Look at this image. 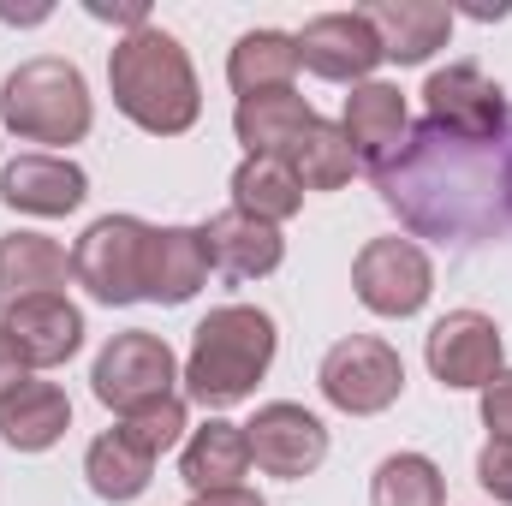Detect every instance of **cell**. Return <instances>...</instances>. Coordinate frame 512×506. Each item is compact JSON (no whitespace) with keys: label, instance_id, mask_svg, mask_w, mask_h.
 <instances>
[{"label":"cell","instance_id":"1","mask_svg":"<svg viewBox=\"0 0 512 506\" xmlns=\"http://www.w3.org/2000/svg\"><path fill=\"white\" fill-rule=\"evenodd\" d=\"M501 173H507V143L453 137V131L423 120L399 143V155L382 161L370 179H376L387 209L411 227V239L489 245L512 227Z\"/></svg>","mask_w":512,"mask_h":506},{"label":"cell","instance_id":"2","mask_svg":"<svg viewBox=\"0 0 512 506\" xmlns=\"http://www.w3.org/2000/svg\"><path fill=\"white\" fill-rule=\"evenodd\" d=\"M108 90H114V108L149 137H185L203 114L197 66H191L185 42L173 30H161V24H143V30L114 42Z\"/></svg>","mask_w":512,"mask_h":506},{"label":"cell","instance_id":"3","mask_svg":"<svg viewBox=\"0 0 512 506\" xmlns=\"http://www.w3.org/2000/svg\"><path fill=\"white\" fill-rule=\"evenodd\" d=\"M274 316L256 310V304H221L197 322L191 334V352H185V399H197L203 411H227L239 399H251L256 381L268 376L274 364Z\"/></svg>","mask_w":512,"mask_h":506},{"label":"cell","instance_id":"4","mask_svg":"<svg viewBox=\"0 0 512 506\" xmlns=\"http://www.w3.org/2000/svg\"><path fill=\"white\" fill-rule=\"evenodd\" d=\"M0 120L18 143H48L54 149H72L84 143L96 126V102H90V84L72 60L60 54H36L24 66L6 72L0 84Z\"/></svg>","mask_w":512,"mask_h":506},{"label":"cell","instance_id":"5","mask_svg":"<svg viewBox=\"0 0 512 506\" xmlns=\"http://www.w3.org/2000/svg\"><path fill=\"white\" fill-rule=\"evenodd\" d=\"M316 387L334 411L346 417H376L387 411L399 393H405V358L376 340V334H346L322 352V370H316Z\"/></svg>","mask_w":512,"mask_h":506},{"label":"cell","instance_id":"6","mask_svg":"<svg viewBox=\"0 0 512 506\" xmlns=\"http://www.w3.org/2000/svg\"><path fill=\"white\" fill-rule=\"evenodd\" d=\"M149 221L137 215H102L84 227L72 245V280L96 304H143V251H149Z\"/></svg>","mask_w":512,"mask_h":506},{"label":"cell","instance_id":"7","mask_svg":"<svg viewBox=\"0 0 512 506\" xmlns=\"http://www.w3.org/2000/svg\"><path fill=\"white\" fill-rule=\"evenodd\" d=\"M352 292H358V304H364L370 316L405 322V316H417V310L429 304V292H435V262H429V251H423L417 239H399V233L370 239V245L358 251V262H352Z\"/></svg>","mask_w":512,"mask_h":506},{"label":"cell","instance_id":"8","mask_svg":"<svg viewBox=\"0 0 512 506\" xmlns=\"http://www.w3.org/2000/svg\"><path fill=\"white\" fill-rule=\"evenodd\" d=\"M173 381H179V358H173V346H167L161 334H149V328L114 334V340L96 352V370H90L96 399H102L108 411H120V417L137 411V405H149V399H167Z\"/></svg>","mask_w":512,"mask_h":506},{"label":"cell","instance_id":"9","mask_svg":"<svg viewBox=\"0 0 512 506\" xmlns=\"http://www.w3.org/2000/svg\"><path fill=\"white\" fill-rule=\"evenodd\" d=\"M423 108H429V126L453 131V137L507 143V131H512L507 90H501L477 60H453V66L429 72V84H423Z\"/></svg>","mask_w":512,"mask_h":506},{"label":"cell","instance_id":"10","mask_svg":"<svg viewBox=\"0 0 512 506\" xmlns=\"http://www.w3.org/2000/svg\"><path fill=\"white\" fill-rule=\"evenodd\" d=\"M423 364L429 376L453 393H483L489 381L507 370V340L495 328V316L483 310H447L429 334H423Z\"/></svg>","mask_w":512,"mask_h":506},{"label":"cell","instance_id":"11","mask_svg":"<svg viewBox=\"0 0 512 506\" xmlns=\"http://www.w3.org/2000/svg\"><path fill=\"white\" fill-rule=\"evenodd\" d=\"M245 441H251V465L262 477H280V483L316 477L328 459V423L292 399L256 405V417L245 423Z\"/></svg>","mask_w":512,"mask_h":506},{"label":"cell","instance_id":"12","mask_svg":"<svg viewBox=\"0 0 512 506\" xmlns=\"http://www.w3.org/2000/svg\"><path fill=\"white\" fill-rule=\"evenodd\" d=\"M382 60H387L382 36L364 18V6L358 12H322V18H310L298 30V66L316 72V78H328V84H352L358 90V84L376 78Z\"/></svg>","mask_w":512,"mask_h":506},{"label":"cell","instance_id":"13","mask_svg":"<svg viewBox=\"0 0 512 506\" xmlns=\"http://www.w3.org/2000/svg\"><path fill=\"white\" fill-rule=\"evenodd\" d=\"M84 197H90V173H84L72 155L30 149V155H12V161L0 167V203L18 209V215L54 221V215L84 209Z\"/></svg>","mask_w":512,"mask_h":506},{"label":"cell","instance_id":"14","mask_svg":"<svg viewBox=\"0 0 512 506\" xmlns=\"http://www.w3.org/2000/svg\"><path fill=\"white\" fill-rule=\"evenodd\" d=\"M0 328L12 340V352L24 358V370H60L84 346V310L66 292H42V298L0 310Z\"/></svg>","mask_w":512,"mask_h":506},{"label":"cell","instance_id":"15","mask_svg":"<svg viewBox=\"0 0 512 506\" xmlns=\"http://www.w3.org/2000/svg\"><path fill=\"white\" fill-rule=\"evenodd\" d=\"M340 131H346V143H352L358 167H364V173H376L382 161H393V155H399V143L411 137V108H405V90H399V84H382V78L358 84V90L346 96Z\"/></svg>","mask_w":512,"mask_h":506},{"label":"cell","instance_id":"16","mask_svg":"<svg viewBox=\"0 0 512 506\" xmlns=\"http://www.w3.org/2000/svg\"><path fill=\"white\" fill-rule=\"evenodd\" d=\"M209 280V245L203 227H155L143 251V298L149 304H191Z\"/></svg>","mask_w":512,"mask_h":506},{"label":"cell","instance_id":"17","mask_svg":"<svg viewBox=\"0 0 512 506\" xmlns=\"http://www.w3.org/2000/svg\"><path fill=\"white\" fill-rule=\"evenodd\" d=\"M179 477H185L191 495L245 489V477H251V441H245V423L209 417L203 429H191L185 447H179Z\"/></svg>","mask_w":512,"mask_h":506},{"label":"cell","instance_id":"18","mask_svg":"<svg viewBox=\"0 0 512 506\" xmlns=\"http://www.w3.org/2000/svg\"><path fill=\"white\" fill-rule=\"evenodd\" d=\"M203 245H209V268H221L227 280H268L286 262V239L280 227L251 221L239 209H221L203 221Z\"/></svg>","mask_w":512,"mask_h":506},{"label":"cell","instance_id":"19","mask_svg":"<svg viewBox=\"0 0 512 506\" xmlns=\"http://www.w3.org/2000/svg\"><path fill=\"white\" fill-rule=\"evenodd\" d=\"M364 18L376 24L382 54L399 66H423L453 36V6L441 0H382V6H364Z\"/></svg>","mask_w":512,"mask_h":506},{"label":"cell","instance_id":"20","mask_svg":"<svg viewBox=\"0 0 512 506\" xmlns=\"http://www.w3.org/2000/svg\"><path fill=\"white\" fill-rule=\"evenodd\" d=\"M322 114L298 96V90H262V96H245L233 108V137L245 143V155H292V143L316 126Z\"/></svg>","mask_w":512,"mask_h":506},{"label":"cell","instance_id":"21","mask_svg":"<svg viewBox=\"0 0 512 506\" xmlns=\"http://www.w3.org/2000/svg\"><path fill=\"white\" fill-rule=\"evenodd\" d=\"M72 280V251H60L48 233H6L0 239V310L42 298V292H66Z\"/></svg>","mask_w":512,"mask_h":506},{"label":"cell","instance_id":"22","mask_svg":"<svg viewBox=\"0 0 512 506\" xmlns=\"http://www.w3.org/2000/svg\"><path fill=\"white\" fill-rule=\"evenodd\" d=\"M72 429V399L54 381H24L0 399V441L12 453H48Z\"/></svg>","mask_w":512,"mask_h":506},{"label":"cell","instance_id":"23","mask_svg":"<svg viewBox=\"0 0 512 506\" xmlns=\"http://www.w3.org/2000/svg\"><path fill=\"white\" fill-rule=\"evenodd\" d=\"M298 78V36L286 30H245L227 54V84L245 96H262V90H292Z\"/></svg>","mask_w":512,"mask_h":506},{"label":"cell","instance_id":"24","mask_svg":"<svg viewBox=\"0 0 512 506\" xmlns=\"http://www.w3.org/2000/svg\"><path fill=\"white\" fill-rule=\"evenodd\" d=\"M233 209L251 215V221L280 227V221H292L304 209V185L280 155H245L233 167Z\"/></svg>","mask_w":512,"mask_h":506},{"label":"cell","instance_id":"25","mask_svg":"<svg viewBox=\"0 0 512 506\" xmlns=\"http://www.w3.org/2000/svg\"><path fill=\"white\" fill-rule=\"evenodd\" d=\"M286 167L298 173L304 191H340V185H352V173H364L358 155H352V143H346V131L334 126V120H316V126L304 131L292 143Z\"/></svg>","mask_w":512,"mask_h":506},{"label":"cell","instance_id":"26","mask_svg":"<svg viewBox=\"0 0 512 506\" xmlns=\"http://www.w3.org/2000/svg\"><path fill=\"white\" fill-rule=\"evenodd\" d=\"M149 471H155V459H143L120 429L96 435L90 453H84V477H90V489H96L102 501H114V506L137 501V495L149 489Z\"/></svg>","mask_w":512,"mask_h":506},{"label":"cell","instance_id":"27","mask_svg":"<svg viewBox=\"0 0 512 506\" xmlns=\"http://www.w3.org/2000/svg\"><path fill=\"white\" fill-rule=\"evenodd\" d=\"M370 506H447V477L429 453H387L370 477Z\"/></svg>","mask_w":512,"mask_h":506},{"label":"cell","instance_id":"28","mask_svg":"<svg viewBox=\"0 0 512 506\" xmlns=\"http://www.w3.org/2000/svg\"><path fill=\"white\" fill-rule=\"evenodd\" d=\"M185 429H191V417H185V399H179V393L149 399V405H137V411L120 417V435H126L143 459H161V453L185 447Z\"/></svg>","mask_w":512,"mask_h":506},{"label":"cell","instance_id":"29","mask_svg":"<svg viewBox=\"0 0 512 506\" xmlns=\"http://www.w3.org/2000/svg\"><path fill=\"white\" fill-rule=\"evenodd\" d=\"M477 483H483V495H495L501 506H512V441H495L489 435V447L477 453Z\"/></svg>","mask_w":512,"mask_h":506},{"label":"cell","instance_id":"30","mask_svg":"<svg viewBox=\"0 0 512 506\" xmlns=\"http://www.w3.org/2000/svg\"><path fill=\"white\" fill-rule=\"evenodd\" d=\"M483 429L495 435V441H512V370L483 387Z\"/></svg>","mask_w":512,"mask_h":506},{"label":"cell","instance_id":"31","mask_svg":"<svg viewBox=\"0 0 512 506\" xmlns=\"http://www.w3.org/2000/svg\"><path fill=\"white\" fill-rule=\"evenodd\" d=\"M84 12H90V18H108V24H126V36L149 24V6H143V0H137V6H108V0H90Z\"/></svg>","mask_w":512,"mask_h":506},{"label":"cell","instance_id":"32","mask_svg":"<svg viewBox=\"0 0 512 506\" xmlns=\"http://www.w3.org/2000/svg\"><path fill=\"white\" fill-rule=\"evenodd\" d=\"M30 381V370H24V358L12 352V340H6V328H0V399L12 393V387H24Z\"/></svg>","mask_w":512,"mask_h":506},{"label":"cell","instance_id":"33","mask_svg":"<svg viewBox=\"0 0 512 506\" xmlns=\"http://www.w3.org/2000/svg\"><path fill=\"white\" fill-rule=\"evenodd\" d=\"M191 506H268L256 489H221V495H191Z\"/></svg>","mask_w":512,"mask_h":506},{"label":"cell","instance_id":"34","mask_svg":"<svg viewBox=\"0 0 512 506\" xmlns=\"http://www.w3.org/2000/svg\"><path fill=\"white\" fill-rule=\"evenodd\" d=\"M501 191H507V215H512V143H507V173H501Z\"/></svg>","mask_w":512,"mask_h":506}]
</instances>
